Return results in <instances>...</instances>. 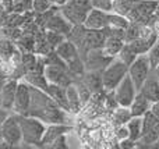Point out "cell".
<instances>
[{"label": "cell", "instance_id": "obj_15", "mask_svg": "<svg viewBox=\"0 0 159 149\" xmlns=\"http://www.w3.org/2000/svg\"><path fill=\"white\" fill-rule=\"evenodd\" d=\"M126 42L120 38H115V36H106L105 39V43L102 46V53H103L106 57L113 59L120 53L121 47L124 46Z\"/></svg>", "mask_w": 159, "mask_h": 149}, {"label": "cell", "instance_id": "obj_8", "mask_svg": "<svg viewBox=\"0 0 159 149\" xmlns=\"http://www.w3.org/2000/svg\"><path fill=\"white\" fill-rule=\"evenodd\" d=\"M31 106V85L28 82L20 81L17 84L16 98L13 103V110L20 116H28Z\"/></svg>", "mask_w": 159, "mask_h": 149}, {"label": "cell", "instance_id": "obj_32", "mask_svg": "<svg viewBox=\"0 0 159 149\" xmlns=\"http://www.w3.org/2000/svg\"><path fill=\"white\" fill-rule=\"evenodd\" d=\"M50 3H52L53 6H59V7H61L63 4H66L67 0H49Z\"/></svg>", "mask_w": 159, "mask_h": 149}, {"label": "cell", "instance_id": "obj_2", "mask_svg": "<svg viewBox=\"0 0 159 149\" xmlns=\"http://www.w3.org/2000/svg\"><path fill=\"white\" fill-rule=\"evenodd\" d=\"M55 52L64 61L67 68L73 74H82L84 72L85 66H84V61L81 60V55H80L77 46L70 39H64L60 45H57Z\"/></svg>", "mask_w": 159, "mask_h": 149}, {"label": "cell", "instance_id": "obj_13", "mask_svg": "<svg viewBox=\"0 0 159 149\" xmlns=\"http://www.w3.org/2000/svg\"><path fill=\"white\" fill-rule=\"evenodd\" d=\"M17 81H7L4 82L2 88V96H0V100H2V106L6 109V110H10L13 109V103H14V98H16V91H17Z\"/></svg>", "mask_w": 159, "mask_h": 149}, {"label": "cell", "instance_id": "obj_22", "mask_svg": "<svg viewBox=\"0 0 159 149\" xmlns=\"http://www.w3.org/2000/svg\"><path fill=\"white\" fill-rule=\"evenodd\" d=\"M115 121H117L119 124H126L130 119H131V112L130 107H124V106H117V109L115 110Z\"/></svg>", "mask_w": 159, "mask_h": 149}, {"label": "cell", "instance_id": "obj_25", "mask_svg": "<svg viewBox=\"0 0 159 149\" xmlns=\"http://www.w3.org/2000/svg\"><path fill=\"white\" fill-rule=\"evenodd\" d=\"M149 57V61H151L152 68H157L159 66V41L155 42V45L149 49V52L147 53Z\"/></svg>", "mask_w": 159, "mask_h": 149}, {"label": "cell", "instance_id": "obj_31", "mask_svg": "<svg viewBox=\"0 0 159 149\" xmlns=\"http://www.w3.org/2000/svg\"><path fill=\"white\" fill-rule=\"evenodd\" d=\"M149 110L152 112V113L155 114V116L159 119V100H157V102H154V103H151V109Z\"/></svg>", "mask_w": 159, "mask_h": 149}, {"label": "cell", "instance_id": "obj_19", "mask_svg": "<svg viewBox=\"0 0 159 149\" xmlns=\"http://www.w3.org/2000/svg\"><path fill=\"white\" fill-rule=\"evenodd\" d=\"M66 94H67V100H69V107L70 110L73 112H77L81 106L82 100L80 98V94H78V89L75 85H67L66 86Z\"/></svg>", "mask_w": 159, "mask_h": 149}, {"label": "cell", "instance_id": "obj_11", "mask_svg": "<svg viewBox=\"0 0 159 149\" xmlns=\"http://www.w3.org/2000/svg\"><path fill=\"white\" fill-rule=\"evenodd\" d=\"M60 13L66 17V20L71 25H82L85 18H87L88 11L75 7V6L70 4V3H66V4H63L60 7Z\"/></svg>", "mask_w": 159, "mask_h": 149}, {"label": "cell", "instance_id": "obj_6", "mask_svg": "<svg viewBox=\"0 0 159 149\" xmlns=\"http://www.w3.org/2000/svg\"><path fill=\"white\" fill-rule=\"evenodd\" d=\"M137 94H138V89L135 88L134 82H133V80L130 78L129 74L113 89V98H115L116 103L119 106H124V107H130V105L133 103Z\"/></svg>", "mask_w": 159, "mask_h": 149}, {"label": "cell", "instance_id": "obj_4", "mask_svg": "<svg viewBox=\"0 0 159 149\" xmlns=\"http://www.w3.org/2000/svg\"><path fill=\"white\" fill-rule=\"evenodd\" d=\"M151 70H152V66L147 53L137 55L134 61L129 66V75L138 91H140L141 85L144 84V81L147 80V77L151 74Z\"/></svg>", "mask_w": 159, "mask_h": 149}, {"label": "cell", "instance_id": "obj_28", "mask_svg": "<svg viewBox=\"0 0 159 149\" xmlns=\"http://www.w3.org/2000/svg\"><path fill=\"white\" fill-rule=\"evenodd\" d=\"M116 135H117V138L120 139H124V138H129V130H127L126 124H120V128L117 130V133H116Z\"/></svg>", "mask_w": 159, "mask_h": 149}, {"label": "cell", "instance_id": "obj_9", "mask_svg": "<svg viewBox=\"0 0 159 149\" xmlns=\"http://www.w3.org/2000/svg\"><path fill=\"white\" fill-rule=\"evenodd\" d=\"M82 25L87 29H105L109 25V13L98 8H91Z\"/></svg>", "mask_w": 159, "mask_h": 149}, {"label": "cell", "instance_id": "obj_17", "mask_svg": "<svg viewBox=\"0 0 159 149\" xmlns=\"http://www.w3.org/2000/svg\"><path fill=\"white\" fill-rule=\"evenodd\" d=\"M126 127L129 130V138H131L133 141L138 142L143 135L144 130V120L140 116H131V119L126 123Z\"/></svg>", "mask_w": 159, "mask_h": 149}, {"label": "cell", "instance_id": "obj_21", "mask_svg": "<svg viewBox=\"0 0 159 149\" xmlns=\"http://www.w3.org/2000/svg\"><path fill=\"white\" fill-rule=\"evenodd\" d=\"M117 57L120 59V60H123L127 66H130V64L134 61V59L137 57V53L131 49V46H130L129 43H124V46L121 47V50L117 55Z\"/></svg>", "mask_w": 159, "mask_h": 149}, {"label": "cell", "instance_id": "obj_29", "mask_svg": "<svg viewBox=\"0 0 159 149\" xmlns=\"http://www.w3.org/2000/svg\"><path fill=\"white\" fill-rule=\"evenodd\" d=\"M120 148H124V149H127V148H137V142L133 141L131 138H124V139H121V141H120Z\"/></svg>", "mask_w": 159, "mask_h": 149}, {"label": "cell", "instance_id": "obj_3", "mask_svg": "<svg viewBox=\"0 0 159 149\" xmlns=\"http://www.w3.org/2000/svg\"><path fill=\"white\" fill-rule=\"evenodd\" d=\"M127 74H129V66L123 60H120L117 56L113 57L106 64L103 71H102V84H103V88L109 92H113V89L120 84V81Z\"/></svg>", "mask_w": 159, "mask_h": 149}, {"label": "cell", "instance_id": "obj_16", "mask_svg": "<svg viewBox=\"0 0 159 149\" xmlns=\"http://www.w3.org/2000/svg\"><path fill=\"white\" fill-rule=\"evenodd\" d=\"M149 109H151V102H149V100L147 99L144 95H141L140 92H138V94L135 95L133 103L130 105V112H131V116L143 117L147 112H149Z\"/></svg>", "mask_w": 159, "mask_h": 149}, {"label": "cell", "instance_id": "obj_12", "mask_svg": "<svg viewBox=\"0 0 159 149\" xmlns=\"http://www.w3.org/2000/svg\"><path fill=\"white\" fill-rule=\"evenodd\" d=\"M138 92H140L141 95H144L151 103L159 100V80H158V77L149 74L148 77H147V80L144 81V84L141 85Z\"/></svg>", "mask_w": 159, "mask_h": 149}, {"label": "cell", "instance_id": "obj_7", "mask_svg": "<svg viewBox=\"0 0 159 149\" xmlns=\"http://www.w3.org/2000/svg\"><path fill=\"white\" fill-rule=\"evenodd\" d=\"M67 70L69 68L66 64H45L43 75L49 84L67 86L71 84V78Z\"/></svg>", "mask_w": 159, "mask_h": 149}, {"label": "cell", "instance_id": "obj_30", "mask_svg": "<svg viewBox=\"0 0 159 149\" xmlns=\"http://www.w3.org/2000/svg\"><path fill=\"white\" fill-rule=\"evenodd\" d=\"M13 3L14 0H0V6L4 10H13Z\"/></svg>", "mask_w": 159, "mask_h": 149}, {"label": "cell", "instance_id": "obj_20", "mask_svg": "<svg viewBox=\"0 0 159 149\" xmlns=\"http://www.w3.org/2000/svg\"><path fill=\"white\" fill-rule=\"evenodd\" d=\"M130 25V20L126 15H121L119 13L110 11L109 13V25L107 27H113V28H120V29H126Z\"/></svg>", "mask_w": 159, "mask_h": 149}, {"label": "cell", "instance_id": "obj_18", "mask_svg": "<svg viewBox=\"0 0 159 149\" xmlns=\"http://www.w3.org/2000/svg\"><path fill=\"white\" fill-rule=\"evenodd\" d=\"M84 84L88 86L91 92H98L103 88V84H102V72L99 74V71L95 70H91L85 74L84 78Z\"/></svg>", "mask_w": 159, "mask_h": 149}, {"label": "cell", "instance_id": "obj_26", "mask_svg": "<svg viewBox=\"0 0 159 149\" xmlns=\"http://www.w3.org/2000/svg\"><path fill=\"white\" fill-rule=\"evenodd\" d=\"M13 10L17 11V13L32 10V0H14Z\"/></svg>", "mask_w": 159, "mask_h": 149}, {"label": "cell", "instance_id": "obj_23", "mask_svg": "<svg viewBox=\"0 0 159 149\" xmlns=\"http://www.w3.org/2000/svg\"><path fill=\"white\" fill-rule=\"evenodd\" d=\"M52 3L49 0H32V10L39 14H45L52 8Z\"/></svg>", "mask_w": 159, "mask_h": 149}, {"label": "cell", "instance_id": "obj_1", "mask_svg": "<svg viewBox=\"0 0 159 149\" xmlns=\"http://www.w3.org/2000/svg\"><path fill=\"white\" fill-rule=\"evenodd\" d=\"M20 124L22 133V144L42 145V138L46 131L45 121L34 116H20Z\"/></svg>", "mask_w": 159, "mask_h": 149}, {"label": "cell", "instance_id": "obj_10", "mask_svg": "<svg viewBox=\"0 0 159 149\" xmlns=\"http://www.w3.org/2000/svg\"><path fill=\"white\" fill-rule=\"evenodd\" d=\"M46 29L48 31H53V32H59L61 35L67 36L70 32H71L73 27L69 21L66 20V17L59 11V13H55V14H50L49 18L46 20Z\"/></svg>", "mask_w": 159, "mask_h": 149}, {"label": "cell", "instance_id": "obj_24", "mask_svg": "<svg viewBox=\"0 0 159 149\" xmlns=\"http://www.w3.org/2000/svg\"><path fill=\"white\" fill-rule=\"evenodd\" d=\"M113 2L115 0H91V4H92V8L110 13V11H113Z\"/></svg>", "mask_w": 159, "mask_h": 149}, {"label": "cell", "instance_id": "obj_27", "mask_svg": "<svg viewBox=\"0 0 159 149\" xmlns=\"http://www.w3.org/2000/svg\"><path fill=\"white\" fill-rule=\"evenodd\" d=\"M67 3L75 6L78 8H82V10L89 11L92 8V4H91V0H67Z\"/></svg>", "mask_w": 159, "mask_h": 149}, {"label": "cell", "instance_id": "obj_5", "mask_svg": "<svg viewBox=\"0 0 159 149\" xmlns=\"http://www.w3.org/2000/svg\"><path fill=\"white\" fill-rule=\"evenodd\" d=\"M2 133L4 144L8 147H18L20 144H22V133L18 114H11L3 120Z\"/></svg>", "mask_w": 159, "mask_h": 149}, {"label": "cell", "instance_id": "obj_33", "mask_svg": "<svg viewBox=\"0 0 159 149\" xmlns=\"http://www.w3.org/2000/svg\"><path fill=\"white\" fill-rule=\"evenodd\" d=\"M4 144V139H3V133H2V124H0V147H3Z\"/></svg>", "mask_w": 159, "mask_h": 149}, {"label": "cell", "instance_id": "obj_14", "mask_svg": "<svg viewBox=\"0 0 159 149\" xmlns=\"http://www.w3.org/2000/svg\"><path fill=\"white\" fill-rule=\"evenodd\" d=\"M67 131H70V127H66L61 123H53L49 127H46V131L42 138V145H50L56 138L61 135H66Z\"/></svg>", "mask_w": 159, "mask_h": 149}]
</instances>
